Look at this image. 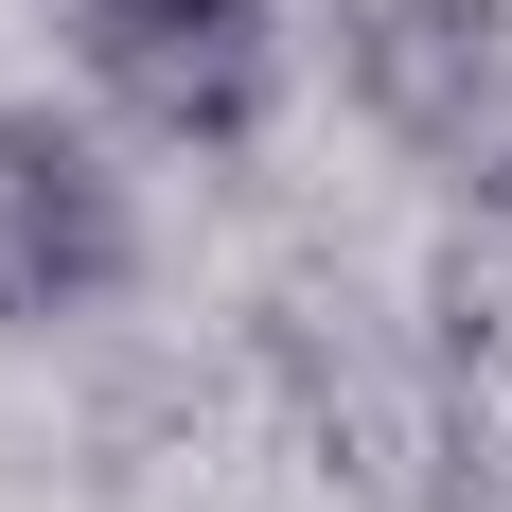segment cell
I'll list each match as a JSON object with an SVG mask.
<instances>
[{
  "mask_svg": "<svg viewBox=\"0 0 512 512\" xmlns=\"http://www.w3.org/2000/svg\"><path fill=\"white\" fill-rule=\"evenodd\" d=\"M124 265H142V212H124L106 142L0 89V336H53V318L124 301Z\"/></svg>",
  "mask_w": 512,
  "mask_h": 512,
  "instance_id": "obj_3",
  "label": "cell"
},
{
  "mask_svg": "<svg viewBox=\"0 0 512 512\" xmlns=\"http://www.w3.org/2000/svg\"><path fill=\"white\" fill-rule=\"evenodd\" d=\"M71 53H89L106 124H142L177 159H248L265 106H283V18L265 0H71Z\"/></svg>",
  "mask_w": 512,
  "mask_h": 512,
  "instance_id": "obj_2",
  "label": "cell"
},
{
  "mask_svg": "<svg viewBox=\"0 0 512 512\" xmlns=\"http://www.w3.org/2000/svg\"><path fill=\"white\" fill-rule=\"evenodd\" d=\"M336 71L389 159H424L477 230H512V0H336Z\"/></svg>",
  "mask_w": 512,
  "mask_h": 512,
  "instance_id": "obj_1",
  "label": "cell"
}]
</instances>
